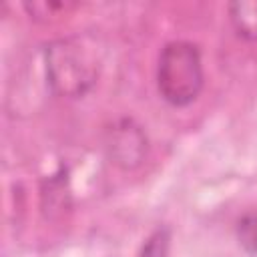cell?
I'll list each match as a JSON object with an SVG mask.
<instances>
[{
    "mask_svg": "<svg viewBox=\"0 0 257 257\" xmlns=\"http://www.w3.org/2000/svg\"><path fill=\"white\" fill-rule=\"evenodd\" d=\"M203 80V60L197 44L173 40L163 46L157 64V88L169 104H191L199 96Z\"/></svg>",
    "mask_w": 257,
    "mask_h": 257,
    "instance_id": "6da1fadb",
    "label": "cell"
},
{
    "mask_svg": "<svg viewBox=\"0 0 257 257\" xmlns=\"http://www.w3.org/2000/svg\"><path fill=\"white\" fill-rule=\"evenodd\" d=\"M98 64L80 38H62L46 46V78L58 96H82L96 80Z\"/></svg>",
    "mask_w": 257,
    "mask_h": 257,
    "instance_id": "7a4b0ae2",
    "label": "cell"
},
{
    "mask_svg": "<svg viewBox=\"0 0 257 257\" xmlns=\"http://www.w3.org/2000/svg\"><path fill=\"white\" fill-rule=\"evenodd\" d=\"M106 149L112 163L122 169H135L147 155V137L137 122L122 118L108 131Z\"/></svg>",
    "mask_w": 257,
    "mask_h": 257,
    "instance_id": "3957f363",
    "label": "cell"
},
{
    "mask_svg": "<svg viewBox=\"0 0 257 257\" xmlns=\"http://www.w3.org/2000/svg\"><path fill=\"white\" fill-rule=\"evenodd\" d=\"M229 18L239 36L247 40H257V0L229 4Z\"/></svg>",
    "mask_w": 257,
    "mask_h": 257,
    "instance_id": "277c9868",
    "label": "cell"
},
{
    "mask_svg": "<svg viewBox=\"0 0 257 257\" xmlns=\"http://www.w3.org/2000/svg\"><path fill=\"white\" fill-rule=\"evenodd\" d=\"M169 251H171V231L169 227L163 225V227H157L147 237L139 257H169Z\"/></svg>",
    "mask_w": 257,
    "mask_h": 257,
    "instance_id": "5b68a950",
    "label": "cell"
},
{
    "mask_svg": "<svg viewBox=\"0 0 257 257\" xmlns=\"http://www.w3.org/2000/svg\"><path fill=\"white\" fill-rule=\"evenodd\" d=\"M237 241L249 255H257V211L237 221Z\"/></svg>",
    "mask_w": 257,
    "mask_h": 257,
    "instance_id": "8992f818",
    "label": "cell"
},
{
    "mask_svg": "<svg viewBox=\"0 0 257 257\" xmlns=\"http://www.w3.org/2000/svg\"><path fill=\"white\" fill-rule=\"evenodd\" d=\"M42 199H48V205H44V209L48 211V215H52L54 211H62L64 207H68V189H64V181L58 177L48 181V189L42 193Z\"/></svg>",
    "mask_w": 257,
    "mask_h": 257,
    "instance_id": "52a82bcc",
    "label": "cell"
}]
</instances>
